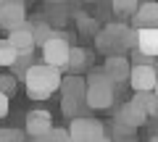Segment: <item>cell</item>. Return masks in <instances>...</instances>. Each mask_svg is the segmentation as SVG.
I'll use <instances>...</instances> for the list:
<instances>
[{
  "label": "cell",
  "mask_w": 158,
  "mask_h": 142,
  "mask_svg": "<svg viewBox=\"0 0 158 142\" xmlns=\"http://www.w3.org/2000/svg\"><path fill=\"white\" fill-rule=\"evenodd\" d=\"M63 71L50 68L45 63H32L29 71L24 74V84H27V95L32 100H48L53 92L61 87Z\"/></svg>",
  "instance_id": "6da1fadb"
},
{
  "label": "cell",
  "mask_w": 158,
  "mask_h": 142,
  "mask_svg": "<svg viewBox=\"0 0 158 142\" xmlns=\"http://www.w3.org/2000/svg\"><path fill=\"white\" fill-rule=\"evenodd\" d=\"M95 47L108 58L121 55L124 50H135V29L129 24H108L95 34Z\"/></svg>",
  "instance_id": "7a4b0ae2"
},
{
  "label": "cell",
  "mask_w": 158,
  "mask_h": 142,
  "mask_svg": "<svg viewBox=\"0 0 158 142\" xmlns=\"http://www.w3.org/2000/svg\"><path fill=\"white\" fill-rule=\"evenodd\" d=\"M87 92H85V105L92 111H103V108H111L113 100H116V87L108 82V76L103 74V68H92L85 79Z\"/></svg>",
  "instance_id": "3957f363"
},
{
  "label": "cell",
  "mask_w": 158,
  "mask_h": 142,
  "mask_svg": "<svg viewBox=\"0 0 158 142\" xmlns=\"http://www.w3.org/2000/svg\"><path fill=\"white\" fill-rule=\"evenodd\" d=\"M69 53H71L69 40L63 37L61 32H53V37L42 45V63H45V66H50V68L63 71V68L69 66Z\"/></svg>",
  "instance_id": "277c9868"
},
{
  "label": "cell",
  "mask_w": 158,
  "mask_h": 142,
  "mask_svg": "<svg viewBox=\"0 0 158 142\" xmlns=\"http://www.w3.org/2000/svg\"><path fill=\"white\" fill-rule=\"evenodd\" d=\"M66 132L71 137V142H95L100 137H106L103 121L90 119V116H77V119H71V124H69Z\"/></svg>",
  "instance_id": "5b68a950"
},
{
  "label": "cell",
  "mask_w": 158,
  "mask_h": 142,
  "mask_svg": "<svg viewBox=\"0 0 158 142\" xmlns=\"http://www.w3.org/2000/svg\"><path fill=\"white\" fill-rule=\"evenodd\" d=\"M24 21H27V6L21 0H0V29L11 32Z\"/></svg>",
  "instance_id": "8992f818"
},
{
  "label": "cell",
  "mask_w": 158,
  "mask_h": 142,
  "mask_svg": "<svg viewBox=\"0 0 158 142\" xmlns=\"http://www.w3.org/2000/svg\"><path fill=\"white\" fill-rule=\"evenodd\" d=\"M11 42V47L19 53V55H27V53L34 50V29H32V21H24L19 26H13L6 37Z\"/></svg>",
  "instance_id": "52a82bcc"
},
{
  "label": "cell",
  "mask_w": 158,
  "mask_h": 142,
  "mask_svg": "<svg viewBox=\"0 0 158 142\" xmlns=\"http://www.w3.org/2000/svg\"><path fill=\"white\" fill-rule=\"evenodd\" d=\"M158 71L153 66H132L129 68V84H132V90H135V95L137 92H156V82H158Z\"/></svg>",
  "instance_id": "ba28073f"
},
{
  "label": "cell",
  "mask_w": 158,
  "mask_h": 142,
  "mask_svg": "<svg viewBox=\"0 0 158 142\" xmlns=\"http://www.w3.org/2000/svg\"><path fill=\"white\" fill-rule=\"evenodd\" d=\"M145 124H148V116L142 113L137 105H132V103H124V105L116 111V116H113V126H121V129H129V132L140 129V126H145Z\"/></svg>",
  "instance_id": "9c48e42d"
},
{
  "label": "cell",
  "mask_w": 158,
  "mask_h": 142,
  "mask_svg": "<svg viewBox=\"0 0 158 142\" xmlns=\"http://www.w3.org/2000/svg\"><path fill=\"white\" fill-rule=\"evenodd\" d=\"M50 129H53V119L48 111H29L27 113V129H24L27 137L40 140V137L50 134Z\"/></svg>",
  "instance_id": "30bf717a"
},
{
  "label": "cell",
  "mask_w": 158,
  "mask_h": 142,
  "mask_svg": "<svg viewBox=\"0 0 158 142\" xmlns=\"http://www.w3.org/2000/svg\"><path fill=\"white\" fill-rule=\"evenodd\" d=\"M129 61H127V55H111L106 58V63H103V74L108 76V82H111L113 87L121 84V82L129 79Z\"/></svg>",
  "instance_id": "8fae6325"
},
{
  "label": "cell",
  "mask_w": 158,
  "mask_h": 142,
  "mask_svg": "<svg viewBox=\"0 0 158 142\" xmlns=\"http://www.w3.org/2000/svg\"><path fill=\"white\" fill-rule=\"evenodd\" d=\"M132 29H158V6L142 3L132 13Z\"/></svg>",
  "instance_id": "7c38bea8"
},
{
  "label": "cell",
  "mask_w": 158,
  "mask_h": 142,
  "mask_svg": "<svg viewBox=\"0 0 158 142\" xmlns=\"http://www.w3.org/2000/svg\"><path fill=\"white\" fill-rule=\"evenodd\" d=\"M135 50L148 58L158 55V29H135Z\"/></svg>",
  "instance_id": "4fadbf2b"
},
{
  "label": "cell",
  "mask_w": 158,
  "mask_h": 142,
  "mask_svg": "<svg viewBox=\"0 0 158 142\" xmlns=\"http://www.w3.org/2000/svg\"><path fill=\"white\" fill-rule=\"evenodd\" d=\"M58 90L63 92V97H69V100H77V103H82V100H85V92H87L85 76H77V74L66 76V79H61V87H58Z\"/></svg>",
  "instance_id": "5bb4252c"
},
{
  "label": "cell",
  "mask_w": 158,
  "mask_h": 142,
  "mask_svg": "<svg viewBox=\"0 0 158 142\" xmlns=\"http://www.w3.org/2000/svg\"><path fill=\"white\" fill-rule=\"evenodd\" d=\"M129 103H132V105H137L148 119L158 113V95H156V92H137Z\"/></svg>",
  "instance_id": "9a60e30c"
},
{
  "label": "cell",
  "mask_w": 158,
  "mask_h": 142,
  "mask_svg": "<svg viewBox=\"0 0 158 142\" xmlns=\"http://www.w3.org/2000/svg\"><path fill=\"white\" fill-rule=\"evenodd\" d=\"M16 61H19V53L11 47V42L3 37V40H0V66H11L13 68V63H16Z\"/></svg>",
  "instance_id": "2e32d148"
},
{
  "label": "cell",
  "mask_w": 158,
  "mask_h": 142,
  "mask_svg": "<svg viewBox=\"0 0 158 142\" xmlns=\"http://www.w3.org/2000/svg\"><path fill=\"white\" fill-rule=\"evenodd\" d=\"M87 55H90V53H87L85 47H71V53H69V66H66V68H71V71H79V68H85Z\"/></svg>",
  "instance_id": "e0dca14e"
},
{
  "label": "cell",
  "mask_w": 158,
  "mask_h": 142,
  "mask_svg": "<svg viewBox=\"0 0 158 142\" xmlns=\"http://www.w3.org/2000/svg\"><path fill=\"white\" fill-rule=\"evenodd\" d=\"M32 29H34V45H40V47L45 45V42L53 37V32H56V29H53V26H48L45 21H37V24H32Z\"/></svg>",
  "instance_id": "ac0fdd59"
},
{
  "label": "cell",
  "mask_w": 158,
  "mask_h": 142,
  "mask_svg": "<svg viewBox=\"0 0 158 142\" xmlns=\"http://www.w3.org/2000/svg\"><path fill=\"white\" fill-rule=\"evenodd\" d=\"M113 11L116 16H132L137 11V3L135 0H113Z\"/></svg>",
  "instance_id": "d6986e66"
},
{
  "label": "cell",
  "mask_w": 158,
  "mask_h": 142,
  "mask_svg": "<svg viewBox=\"0 0 158 142\" xmlns=\"http://www.w3.org/2000/svg\"><path fill=\"white\" fill-rule=\"evenodd\" d=\"M0 142H27L21 129H0Z\"/></svg>",
  "instance_id": "ffe728a7"
},
{
  "label": "cell",
  "mask_w": 158,
  "mask_h": 142,
  "mask_svg": "<svg viewBox=\"0 0 158 142\" xmlns=\"http://www.w3.org/2000/svg\"><path fill=\"white\" fill-rule=\"evenodd\" d=\"M127 61H129V66H153L156 68V58H148L137 50H132V58H127Z\"/></svg>",
  "instance_id": "44dd1931"
},
{
  "label": "cell",
  "mask_w": 158,
  "mask_h": 142,
  "mask_svg": "<svg viewBox=\"0 0 158 142\" xmlns=\"http://www.w3.org/2000/svg\"><path fill=\"white\" fill-rule=\"evenodd\" d=\"M29 66H32V53H27V55H19V61L13 63V71H16V74L24 79V74L29 71Z\"/></svg>",
  "instance_id": "7402d4cb"
},
{
  "label": "cell",
  "mask_w": 158,
  "mask_h": 142,
  "mask_svg": "<svg viewBox=\"0 0 158 142\" xmlns=\"http://www.w3.org/2000/svg\"><path fill=\"white\" fill-rule=\"evenodd\" d=\"M13 92H16V79L13 76H0V95L11 97Z\"/></svg>",
  "instance_id": "603a6c76"
},
{
  "label": "cell",
  "mask_w": 158,
  "mask_h": 142,
  "mask_svg": "<svg viewBox=\"0 0 158 142\" xmlns=\"http://www.w3.org/2000/svg\"><path fill=\"white\" fill-rule=\"evenodd\" d=\"M48 140L50 142H71V137H69L66 129H61V126H56V129H50V134H48Z\"/></svg>",
  "instance_id": "cb8c5ba5"
},
{
  "label": "cell",
  "mask_w": 158,
  "mask_h": 142,
  "mask_svg": "<svg viewBox=\"0 0 158 142\" xmlns=\"http://www.w3.org/2000/svg\"><path fill=\"white\" fill-rule=\"evenodd\" d=\"M61 108H63V113H66L69 119H74V116H77V111H79V103H77V100H69V97H63Z\"/></svg>",
  "instance_id": "d4e9b609"
},
{
  "label": "cell",
  "mask_w": 158,
  "mask_h": 142,
  "mask_svg": "<svg viewBox=\"0 0 158 142\" xmlns=\"http://www.w3.org/2000/svg\"><path fill=\"white\" fill-rule=\"evenodd\" d=\"M8 103H11V97L0 95V119H6V113H8Z\"/></svg>",
  "instance_id": "484cf974"
},
{
  "label": "cell",
  "mask_w": 158,
  "mask_h": 142,
  "mask_svg": "<svg viewBox=\"0 0 158 142\" xmlns=\"http://www.w3.org/2000/svg\"><path fill=\"white\" fill-rule=\"evenodd\" d=\"M95 142H113L111 137H100V140H95Z\"/></svg>",
  "instance_id": "4316f807"
},
{
  "label": "cell",
  "mask_w": 158,
  "mask_h": 142,
  "mask_svg": "<svg viewBox=\"0 0 158 142\" xmlns=\"http://www.w3.org/2000/svg\"><path fill=\"white\" fill-rule=\"evenodd\" d=\"M150 142H158V140H156V137H150Z\"/></svg>",
  "instance_id": "83f0119b"
}]
</instances>
